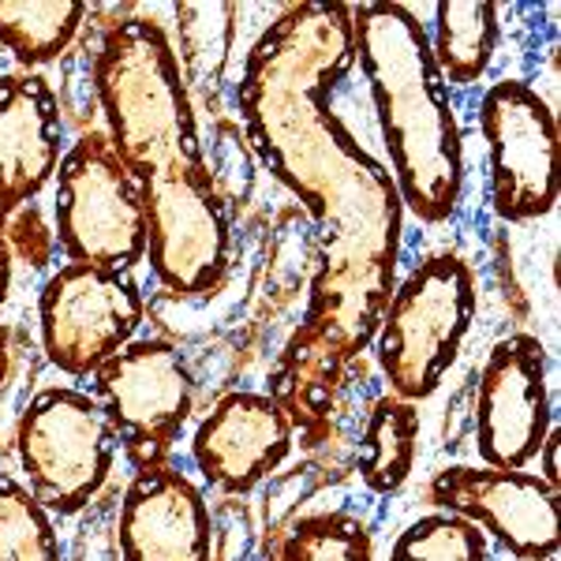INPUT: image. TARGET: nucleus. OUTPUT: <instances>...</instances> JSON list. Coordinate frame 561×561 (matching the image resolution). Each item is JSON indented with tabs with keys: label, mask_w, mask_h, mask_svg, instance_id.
<instances>
[{
	"label": "nucleus",
	"mask_w": 561,
	"mask_h": 561,
	"mask_svg": "<svg viewBox=\"0 0 561 561\" xmlns=\"http://www.w3.org/2000/svg\"><path fill=\"white\" fill-rule=\"evenodd\" d=\"M352 65V4H293L251 45L237 87L248 142L319 229L311 300L270 375V397L307 446L325 438L352 359L375 345L401 262L393 176L325 105Z\"/></svg>",
	"instance_id": "f257e3e1"
},
{
	"label": "nucleus",
	"mask_w": 561,
	"mask_h": 561,
	"mask_svg": "<svg viewBox=\"0 0 561 561\" xmlns=\"http://www.w3.org/2000/svg\"><path fill=\"white\" fill-rule=\"evenodd\" d=\"M94 90L105 139L147 210L150 270L173 296H203L229 270V217L206 165L173 42L131 15L102 38Z\"/></svg>",
	"instance_id": "f03ea898"
},
{
	"label": "nucleus",
	"mask_w": 561,
	"mask_h": 561,
	"mask_svg": "<svg viewBox=\"0 0 561 561\" xmlns=\"http://www.w3.org/2000/svg\"><path fill=\"white\" fill-rule=\"evenodd\" d=\"M352 45L401 206L423 225L454 221L465 195V147L423 23L409 4H352Z\"/></svg>",
	"instance_id": "7ed1b4c3"
},
{
	"label": "nucleus",
	"mask_w": 561,
	"mask_h": 561,
	"mask_svg": "<svg viewBox=\"0 0 561 561\" xmlns=\"http://www.w3.org/2000/svg\"><path fill=\"white\" fill-rule=\"evenodd\" d=\"M476 319V277L460 255H431L393 285L375 333L389 393L427 401L457 364Z\"/></svg>",
	"instance_id": "20e7f679"
},
{
	"label": "nucleus",
	"mask_w": 561,
	"mask_h": 561,
	"mask_svg": "<svg viewBox=\"0 0 561 561\" xmlns=\"http://www.w3.org/2000/svg\"><path fill=\"white\" fill-rule=\"evenodd\" d=\"M57 240L76 266L128 274L147 259V210L105 131L79 135L57 169Z\"/></svg>",
	"instance_id": "39448f33"
},
{
	"label": "nucleus",
	"mask_w": 561,
	"mask_h": 561,
	"mask_svg": "<svg viewBox=\"0 0 561 561\" xmlns=\"http://www.w3.org/2000/svg\"><path fill=\"white\" fill-rule=\"evenodd\" d=\"M15 446L31 494L60 517L87 510L116 465V434L105 412L90 393L68 386L42 389L26 404Z\"/></svg>",
	"instance_id": "423d86ee"
},
{
	"label": "nucleus",
	"mask_w": 561,
	"mask_h": 561,
	"mask_svg": "<svg viewBox=\"0 0 561 561\" xmlns=\"http://www.w3.org/2000/svg\"><path fill=\"white\" fill-rule=\"evenodd\" d=\"M94 401L135 468L161 465L195 404L192 370L169 341H131L94 375Z\"/></svg>",
	"instance_id": "0eeeda50"
},
{
	"label": "nucleus",
	"mask_w": 561,
	"mask_h": 561,
	"mask_svg": "<svg viewBox=\"0 0 561 561\" xmlns=\"http://www.w3.org/2000/svg\"><path fill=\"white\" fill-rule=\"evenodd\" d=\"M479 131L491 161V206L502 221H536L558 203V124L520 79H502L479 102Z\"/></svg>",
	"instance_id": "6e6552de"
},
{
	"label": "nucleus",
	"mask_w": 561,
	"mask_h": 561,
	"mask_svg": "<svg viewBox=\"0 0 561 561\" xmlns=\"http://www.w3.org/2000/svg\"><path fill=\"white\" fill-rule=\"evenodd\" d=\"M42 348L68 378H90L142 325V296L124 274L94 266H60L38 300Z\"/></svg>",
	"instance_id": "1a4fd4ad"
},
{
	"label": "nucleus",
	"mask_w": 561,
	"mask_h": 561,
	"mask_svg": "<svg viewBox=\"0 0 561 561\" xmlns=\"http://www.w3.org/2000/svg\"><path fill=\"white\" fill-rule=\"evenodd\" d=\"M550 434L547 348L531 333H513L491 348L479 375L476 449L497 472H524Z\"/></svg>",
	"instance_id": "9d476101"
},
{
	"label": "nucleus",
	"mask_w": 561,
	"mask_h": 561,
	"mask_svg": "<svg viewBox=\"0 0 561 561\" xmlns=\"http://www.w3.org/2000/svg\"><path fill=\"white\" fill-rule=\"evenodd\" d=\"M427 497L497 539L513 558L554 561L558 554V491L539 476L449 465L431 479Z\"/></svg>",
	"instance_id": "9b49d317"
},
{
	"label": "nucleus",
	"mask_w": 561,
	"mask_h": 561,
	"mask_svg": "<svg viewBox=\"0 0 561 561\" xmlns=\"http://www.w3.org/2000/svg\"><path fill=\"white\" fill-rule=\"evenodd\" d=\"M293 442L296 431L274 397L237 389L221 397L198 423L192 457L217 491L248 494L280 468V460L293 454Z\"/></svg>",
	"instance_id": "f8f14e48"
},
{
	"label": "nucleus",
	"mask_w": 561,
	"mask_h": 561,
	"mask_svg": "<svg viewBox=\"0 0 561 561\" xmlns=\"http://www.w3.org/2000/svg\"><path fill=\"white\" fill-rule=\"evenodd\" d=\"M116 536L124 561H210V510L192 479L161 460L128 483Z\"/></svg>",
	"instance_id": "ddd939ff"
},
{
	"label": "nucleus",
	"mask_w": 561,
	"mask_h": 561,
	"mask_svg": "<svg viewBox=\"0 0 561 561\" xmlns=\"http://www.w3.org/2000/svg\"><path fill=\"white\" fill-rule=\"evenodd\" d=\"M60 169V105L34 71L0 76V232Z\"/></svg>",
	"instance_id": "4468645a"
},
{
	"label": "nucleus",
	"mask_w": 561,
	"mask_h": 561,
	"mask_svg": "<svg viewBox=\"0 0 561 561\" xmlns=\"http://www.w3.org/2000/svg\"><path fill=\"white\" fill-rule=\"evenodd\" d=\"M431 57L442 79L472 87L486 76L497 49V4L491 0H446L434 8Z\"/></svg>",
	"instance_id": "2eb2a0df"
},
{
	"label": "nucleus",
	"mask_w": 561,
	"mask_h": 561,
	"mask_svg": "<svg viewBox=\"0 0 561 561\" xmlns=\"http://www.w3.org/2000/svg\"><path fill=\"white\" fill-rule=\"evenodd\" d=\"M415 446H420V409L393 393L378 397L359 438V479L367 491H401L415 468Z\"/></svg>",
	"instance_id": "dca6fc26"
},
{
	"label": "nucleus",
	"mask_w": 561,
	"mask_h": 561,
	"mask_svg": "<svg viewBox=\"0 0 561 561\" xmlns=\"http://www.w3.org/2000/svg\"><path fill=\"white\" fill-rule=\"evenodd\" d=\"M87 4L79 0H0V45L23 68L53 65L79 34Z\"/></svg>",
	"instance_id": "f3484780"
},
{
	"label": "nucleus",
	"mask_w": 561,
	"mask_h": 561,
	"mask_svg": "<svg viewBox=\"0 0 561 561\" xmlns=\"http://www.w3.org/2000/svg\"><path fill=\"white\" fill-rule=\"evenodd\" d=\"M0 561H60L53 513L31 486L0 472Z\"/></svg>",
	"instance_id": "a211bd4d"
},
{
	"label": "nucleus",
	"mask_w": 561,
	"mask_h": 561,
	"mask_svg": "<svg viewBox=\"0 0 561 561\" xmlns=\"http://www.w3.org/2000/svg\"><path fill=\"white\" fill-rule=\"evenodd\" d=\"M280 561H375L367 524L352 513H314L293 524Z\"/></svg>",
	"instance_id": "6ab92c4d"
},
{
	"label": "nucleus",
	"mask_w": 561,
	"mask_h": 561,
	"mask_svg": "<svg viewBox=\"0 0 561 561\" xmlns=\"http://www.w3.org/2000/svg\"><path fill=\"white\" fill-rule=\"evenodd\" d=\"M389 561H486V536L454 513H431L397 536Z\"/></svg>",
	"instance_id": "aec40b11"
},
{
	"label": "nucleus",
	"mask_w": 561,
	"mask_h": 561,
	"mask_svg": "<svg viewBox=\"0 0 561 561\" xmlns=\"http://www.w3.org/2000/svg\"><path fill=\"white\" fill-rule=\"evenodd\" d=\"M4 240H8V248H12V255H20L23 262H31V266H45L53 255V240H49V232H45L34 203L23 206V210L4 225Z\"/></svg>",
	"instance_id": "412c9836"
},
{
	"label": "nucleus",
	"mask_w": 561,
	"mask_h": 561,
	"mask_svg": "<svg viewBox=\"0 0 561 561\" xmlns=\"http://www.w3.org/2000/svg\"><path fill=\"white\" fill-rule=\"evenodd\" d=\"M558 446H561V434H558V427H550V434L542 438V446H539V454H536L539 479L554 486V491H558Z\"/></svg>",
	"instance_id": "4be33fe9"
},
{
	"label": "nucleus",
	"mask_w": 561,
	"mask_h": 561,
	"mask_svg": "<svg viewBox=\"0 0 561 561\" xmlns=\"http://www.w3.org/2000/svg\"><path fill=\"white\" fill-rule=\"evenodd\" d=\"M8 288H12V248L0 232V304L8 300Z\"/></svg>",
	"instance_id": "5701e85b"
},
{
	"label": "nucleus",
	"mask_w": 561,
	"mask_h": 561,
	"mask_svg": "<svg viewBox=\"0 0 561 561\" xmlns=\"http://www.w3.org/2000/svg\"><path fill=\"white\" fill-rule=\"evenodd\" d=\"M8 364H12V333H8V325H0V397H4Z\"/></svg>",
	"instance_id": "b1692460"
}]
</instances>
